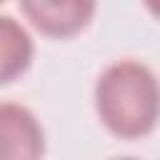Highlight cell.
Listing matches in <instances>:
<instances>
[{"label": "cell", "mask_w": 160, "mask_h": 160, "mask_svg": "<svg viewBox=\"0 0 160 160\" xmlns=\"http://www.w3.org/2000/svg\"><path fill=\"white\" fill-rule=\"evenodd\" d=\"M45 132L35 112L20 102H0V160H42Z\"/></svg>", "instance_id": "obj_3"}, {"label": "cell", "mask_w": 160, "mask_h": 160, "mask_svg": "<svg viewBox=\"0 0 160 160\" xmlns=\"http://www.w3.org/2000/svg\"><path fill=\"white\" fill-rule=\"evenodd\" d=\"M0 2H2V0H0Z\"/></svg>", "instance_id": "obj_7"}, {"label": "cell", "mask_w": 160, "mask_h": 160, "mask_svg": "<svg viewBox=\"0 0 160 160\" xmlns=\"http://www.w3.org/2000/svg\"><path fill=\"white\" fill-rule=\"evenodd\" d=\"M112 160H138V158H112Z\"/></svg>", "instance_id": "obj_6"}, {"label": "cell", "mask_w": 160, "mask_h": 160, "mask_svg": "<svg viewBox=\"0 0 160 160\" xmlns=\"http://www.w3.org/2000/svg\"><path fill=\"white\" fill-rule=\"evenodd\" d=\"M95 110L112 135L142 138L160 120V80L138 60H118L95 82Z\"/></svg>", "instance_id": "obj_1"}, {"label": "cell", "mask_w": 160, "mask_h": 160, "mask_svg": "<svg viewBox=\"0 0 160 160\" xmlns=\"http://www.w3.org/2000/svg\"><path fill=\"white\" fill-rule=\"evenodd\" d=\"M145 2V8L150 10V15H155L158 20H160V0H142Z\"/></svg>", "instance_id": "obj_5"}, {"label": "cell", "mask_w": 160, "mask_h": 160, "mask_svg": "<svg viewBox=\"0 0 160 160\" xmlns=\"http://www.w3.org/2000/svg\"><path fill=\"white\" fill-rule=\"evenodd\" d=\"M32 50L30 32L10 15H0V85L12 82L30 68Z\"/></svg>", "instance_id": "obj_4"}, {"label": "cell", "mask_w": 160, "mask_h": 160, "mask_svg": "<svg viewBox=\"0 0 160 160\" xmlns=\"http://www.w3.org/2000/svg\"><path fill=\"white\" fill-rule=\"evenodd\" d=\"M20 8L35 30L65 40L90 25L98 0H20Z\"/></svg>", "instance_id": "obj_2"}]
</instances>
